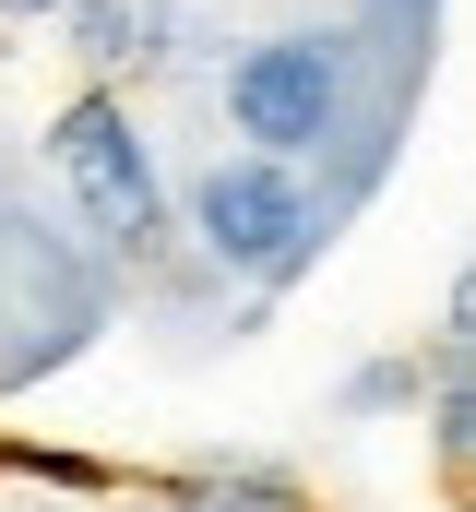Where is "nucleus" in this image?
<instances>
[{
	"mask_svg": "<svg viewBox=\"0 0 476 512\" xmlns=\"http://www.w3.org/2000/svg\"><path fill=\"white\" fill-rule=\"evenodd\" d=\"M155 36H167V0H84V60H96V72L155 60Z\"/></svg>",
	"mask_w": 476,
	"mask_h": 512,
	"instance_id": "4",
	"label": "nucleus"
},
{
	"mask_svg": "<svg viewBox=\"0 0 476 512\" xmlns=\"http://www.w3.org/2000/svg\"><path fill=\"white\" fill-rule=\"evenodd\" d=\"M429 382H476V262L453 274V298H441V358H429Z\"/></svg>",
	"mask_w": 476,
	"mask_h": 512,
	"instance_id": "7",
	"label": "nucleus"
},
{
	"mask_svg": "<svg viewBox=\"0 0 476 512\" xmlns=\"http://www.w3.org/2000/svg\"><path fill=\"white\" fill-rule=\"evenodd\" d=\"M167 512H298L286 477H167Z\"/></svg>",
	"mask_w": 476,
	"mask_h": 512,
	"instance_id": "5",
	"label": "nucleus"
},
{
	"mask_svg": "<svg viewBox=\"0 0 476 512\" xmlns=\"http://www.w3.org/2000/svg\"><path fill=\"white\" fill-rule=\"evenodd\" d=\"M227 120H238L250 155L298 167L310 143H334V120H346V48L334 36H262V48H238Z\"/></svg>",
	"mask_w": 476,
	"mask_h": 512,
	"instance_id": "2",
	"label": "nucleus"
},
{
	"mask_svg": "<svg viewBox=\"0 0 476 512\" xmlns=\"http://www.w3.org/2000/svg\"><path fill=\"white\" fill-rule=\"evenodd\" d=\"M191 239L227 262V274H250V286H286L298 262L322 251V203L274 155H215L203 191H191Z\"/></svg>",
	"mask_w": 476,
	"mask_h": 512,
	"instance_id": "1",
	"label": "nucleus"
},
{
	"mask_svg": "<svg viewBox=\"0 0 476 512\" xmlns=\"http://www.w3.org/2000/svg\"><path fill=\"white\" fill-rule=\"evenodd\" d=\"M429 453H441L453 489H476V382H441V405H429Z\"/></svg>",
	"mask_w": 476,
	"mask_h": 512,
	"instance_id": "6",
	"label": "nucleus"
},
{
	"mask_svg": "<svg viewBox=\"0 0 476 512\" xmlns=\"http://www.w3.org/2000/svg\"><path fill=\"white\" fill-rule=\"evenodd\" d=\"M0 12H12V24H36V12H84V0H0Z\"/></svg>",
	"mask_w": 476,
	"mask_h": 512,
	"instance_id": "9",
	"label": "nucleus"
},
{
	"mask_svg": "<svg viewBox=\"0 0 476 512\" xmlns=\"http://www.w3.org/2000/svg\"><path fill=\"white\" fill-rule=\"evenodd\" d=\"M405 393H417V370H393V358H381V370H357L346 405H405Z\"/></svg>",
	"mask_w": 476,
	"mask_h": 512,
	"instance_id": "8",
	"label": "nucleus"
},
{
	"mask_svg": "<svg viewBox=\"0 0 476 512\" xmlns=\"http://www.w3.org/2000/svg\"><path fill=\"white\" fill-rule=\"evenodd\" d=\"M48 155H60V179H72V203H84V227H96L108 251H155V239H167L155 155H143V131H131L119 96H72L60 131H48Z\"/></svg>",
	"mask_w": 476,
	"mask_h": 512,
	"instance_id": "3",
	"label": "nucleus"
}]
</instances>
